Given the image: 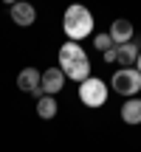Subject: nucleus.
Wrapping results in <instances>:
<instances>
[{
    "label": "nucleus",
    "instance_id": "1",
    "mask_svg": "<svg viewBox=\"0 0 141 152\" xmlns=\"http://www.w3.org/2000/svg\"><path fill=\"white\" fill-rule=\"evenodd\" d=\"M59 71L73 82H85L90 79V59L82 51L79 42H65L59 48Z\"/></svg>",
    "mask_w": 141,
    "mask_h": 152
},
{
    "label": "nucleus",
    "instance_id": "2",
    "mask_svg": "<svg viewBox=\"0 0 141 152\" xmlns=\"http://www.w3.org/2000/svg\"><path fill=\"white\" fill-rule=\"evenodd\" d=\"M62 28L70 37V42H79V39L90 37L93 31V14L85 9V6H68L65 17H62Z\"/></svg>",
    "mask_w": 141,
    "mask_h": 152
},
{
    "label": "nucleus",
    "instance_id": "3",
    "mask_svg": "<svg viewBox=\"0 0 141 152\" xmlns=\"http://www.w3.org/2000/svg\"><path fill=\"white\" fill-rule=\"evenodd\" d=\"M79 102L85 104V107H90V110H96V107H102L104 102H107V85H104L102 79H85L79 85Z\"/></svg>",
    "mask_w": 141,
    "mask_h": 152
},
{
    "label": "nucleus",
    "instance_id": "4",
    "mask_svg": "<svg viewBox=\"0 0 141 152\" xmlns=\"http://www.w3.org/2000/svg\"><path fill=\"white\" fill-rule=\"evenodd\" d=\"M110 82H113V90L121 93V96H136L141 90V73L136 68H121V71H116Z\"/></svg>",
    "mask_w": 141,
    "mask_h": 152
},
{
    "label": "nucleus",
    "instance_id": "5",
    "mask_svg": "<svg viewBox=\"0 0 141 152\" xmlns=\"http://www.w3.org/2000/svg\"><path fill=\"white\" fill-rule=\"evenodd\" d=\"M17 87L26 93H34V96H43V73L37 68H23L17 76Z\"/></svg>",
    "mask_w": 141,
    "mask_h": 152
},
{
    "label": "nucleus",
    "instance_id": "6",
    "mask_svg": "<svg viewBox=\"0 0 141 152\" xmlns=\"http://www.w3.org/2000/svg\"><path fill=\"white\" fill-rule=\"evenodd\" d=\"M62 85H65V73H62L59 68H48V71L43 73V96H54V93H59Z\"/></svg>",
    "mask_w": 141,
    "mask_h": 152
},
{
    "label": "nucleus",
    "instance_id": "7",
    "mask_svg": "<svg viewBox=\"0 0 141 152\" xmlns=\"http://www.w3.org/2000/svg\"><path fill=\"white\" fill-rule=\"evenodd\" d=\"M9 9H11V20L17 26H31L37 20V11H34L31 3H9Z\"/></svg>",
    "mask_w": 141,
    "mask_h": 152
},
{
    "label": "nucleus",
    "instance_id": "8",
    "mask_svg": "<svg viewBox=\"0 0 141 152\" xmlns=\"http://www.w3.org/2000/svg\"><path fill=\"white\" fill-rule=\"evenodd\" d=\"M133 37V23L130 20H116L113 26H110V39H113V45H127Z\"/></svg>",
    "mask_w": 141,
    "mask_h": 152
},
{
    "label": "nucleus",
    "instance_id": "9",
    "mask_svg": "<svg viewBox=\"0 0 141 152\" xmlns=\"http://www.w3.org/2000/svg\"><path fill=\"white\" fill-rule=\"evenodd\" d=\"M121 121L124 124H141V99H130L121 104Z\"/></svg>",
    "mask_w": 141,
    "mask_h": 152
},
{
    "label": "nucleus",
    "instance_id": "10",
    "mask_svg": "<svg viewBox=\"0 0 141 152\" xmlns=\"http://www.w3.org/2000/svg\"><path fill=\"white\" fill-rule=\"evenodd\" d=\"M138 45L136 42H127V45H116V62L119 65H136L138 59Z\"/></svg>",
    "mask_w": 141,
    "mask_h": 152
},
{
    "label": "nucleus",
    "instance_id": "11",
    "mask_svg": "<svg viewBox=\"0 0 141 152\" xmlns=\"http://www.w3.org/2000/svg\"><path fill=\"white\" fill-rule=\"evenodd\" d=\"M37 113H40V118H54L57 115V102H54V96H40L37 99Z\"/></svg>",
    "mask_w": 141,
    "mask_h": 152
},
{
    "label": "nucleus",
    "instance_id": "12",
    "mask_svg": "<svg viewBox=\"0 0 141 152\" xmlns=\"http://www.w3.org/2000/svg\"><path fill=\"white\" fill-rule=\"evenodd\" d=\"M93 42H96L99 51H110V48H113V39H110V34H96V37H93Z\"/></svg>",
    "mask_w": 141,
    "mask_h": 152
},
{
    "label": "nucleus",
    "instance_id": "13",
    "mask_svg": "<svg viewBox=\"0 0 141 152\" xmlns=\"http://www.w3.org/2000/svg\"><path fill=\"white\" fill-rule=\"evenodd\" d=\"M104 62H116V45L110 51H104Z\"/></svg>",
    "mask_w": 141,
    "mask_h": 152
},
{
    "label": "nucleus",
    "instance_id": "14",
    "mask_svg": "<svg viewBox=\"0 0 141 152\" xmlns=\"http://www.w3.org/2000/svg\"><path fill=\"white\" fill-rule=\"evenodd\" d=\"M136 71L141 73V54H138V59H136Z\"/></svg>",
    "mask_w": 141,
    "mask_h": 152
}]
</instances>
